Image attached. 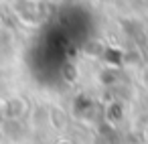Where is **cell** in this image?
<instances>
[{"instance_id":"cell-3","label":"cell","mask_w":148,"mask_h":144,"mask_svg":"<svg viewBox=\"0 0 148 144\" xmlns=\"http://www.w3.org/2000/svg\"><path fill=\"white\" fill-rule=\"evenodd\" d=\"M55 144H73V142H71L69 138H59V140H57Z\"/></svg>"},{"instance_id":"cell-1","label":"cell","mask_w":148,"mask_h":144,"mask_svg":"<svg viewBox=\"0 0 148 144\" xmlns=\"http://www.w3.org/2000/svg\"><path fill=\"white\" fill-rule=\"evenodd\" d=\"M29 112V101L23 95H10L0 104V116L6 122H18L27 116Z\"/></svg>"},{"instance_id":"cell-4","label":"cell","mask_w":148,"mask_h":144,"mask_svg":"<svg viewBox=\"0 0 148 144\" xmlns=\"http://www.w3.org/2000/svg\"><path fill=\"white\" fill-rule=\"evenodd\" d=\"M0 142H2V134H0Z\"/></svg>"},{"instance_id":"cell-2","label":"cell","mask_w":148,"mask_h":144,"mask_svg":"<svg viewBox=\"0 0 148 144\" xmlns=\"http://www.w3.org/2000/svg\"><path fill=\"white\" fill-rule=\"evenodd\" d=\"M138 79H140V83H142V85L148 89V63H146V65L140 69V75H138Z\"/></svg>"}]
</instances>
